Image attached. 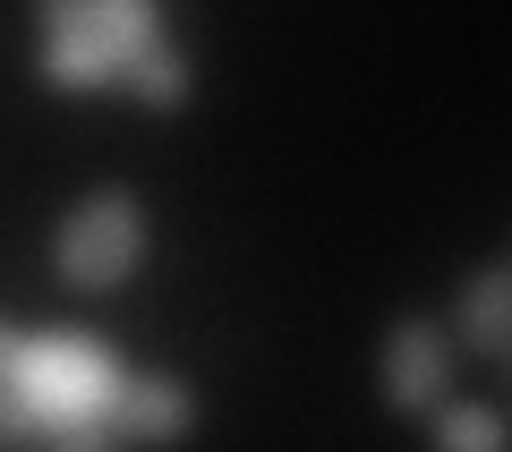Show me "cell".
<instances>
[{
  "label": "cell",
  "instance_id": "6da1fadb",
  "mask_svg": "<svg viewBox=\"0 0 512 452\" xmlns=\"http://www.w3.org/2000/svg\"><path fill=\"white\" fill-rule=\"evenodd\" d=\"M205 401L180 367H146L94 325H26L0 308V444L111 452V444H180Z\"/></svg>",
  "mask_w": 512,
  "mask_h": 452
},
{
  "label": "cell",
  "instance_id": "7a4b0ae2",
  "mask_svg": "<svg viewBox=\"0 0 512 452\" xmlns=\"http://www.w3.org/2000/svg\"><path fill=\"white\" fill-rule=\"evenodd\" d=\"M26 60L43 94L120 103L180 120L197 103V60L180 43L171 0H26Z\"/></svg>",
  "mask_w": 512,
  "mask_h": 452
},
{
  "label": "cell",
  "instance_id": "3957f363",
  "mask_svg": "<svg viewBox=\"0 0 512 452\" xmlns=\"http://www.w3.org/2000/svg\"><path fill=\"white\" fill-rule=\"evenodd\" d=\"M146 256H154V214H146V197L120 188V180L69 197L60 222H52V239H43V265H52V282L69 290V299H120V290L146 273Z\"/></svg>",
  "mask_w": 512,
  "mask_h": 452
},
{
  "label": "cell",
  "instance_id": "277c9868",
  "mask_svg": "<svg viewBox=\"0 0 512 452\" xmlns=\"http://www.w3.org/2000/svg\"><path fill=\"white\" fill-rule=\"evenodd\" d=\"M461 342H453V325L444 316H427V308H410V316H393L384 325V342H376V401L393 418H427L444 393H461Z\"/></svg>",
  "mask_w": 512,
  "mask_h": 452
},
{
  "label": "cell",
  "instance_id": "5b68a950",
  "mask_svg": "<svg viewBox=\"0 0 512 452\" xmlns=\"http://www.w3.org/2000/svg\"><path fill=\"white\" fill-rule=\"evenodd\" d=\"M444 325H453L461 359H470L487 384L512 367V265H504V256H487V265L461 282V299H453V316H444Z\"/></svg>",
  "mask_w": 512,
  "mask_h": 452
},
{
  "label": "cell",
  "instance_id": "8992f818",
  "mask_svg": "<svg viewBox=\"0 0 512 452\" xmlns=\"http://www.w3.org/2000/svg\"><path fill=\"white\" fill-rule=\"evenodd\" d=\"M419 427H427L436 452H495L504 444V410H495V401H461V393H444Z\"/></svg>",
  "mask_w": 512,
  "mask_h": 452
}]
</instances>
